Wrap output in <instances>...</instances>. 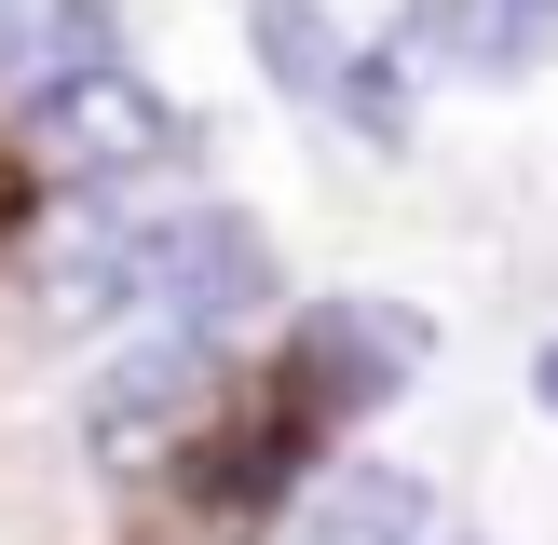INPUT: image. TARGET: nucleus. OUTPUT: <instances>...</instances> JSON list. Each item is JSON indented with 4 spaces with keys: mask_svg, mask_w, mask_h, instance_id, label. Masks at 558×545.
<instances>
[{
    "mask_svg": "<svg viewBox=\"0 0 558 545\" xmlns=\"http://www.w3.org/2000/svg\"><path fill=\"white\" fill-rule=\"evenodd\" d=\"M532 396H545V409H558V341H545V354H532Z\"/></svg>",
    "mask_w": 558,
    "mask_h": 545,
    "instance_id": "obj_7",
    "label": "nucleus"
},
{
    "mask_svg": "<svg viewBox=\"0 0 558 545\" xmlns=\"http://www.w3.org/2000/svg\"><path fill=\"white\" fill-rule=\"evenodd\" d=\"M327 109H341L354 136H381V150H409V55H396V41H341Z\"/></svg>",
    "mask_w": 558,
    "mask_h": 545,
    "instance_id": "obj_6",
    "label": "nucleus"
},
{
    "mask_svg": "<svg viewBox=\"0 0 558 545\" xmlns=\"http://www.w3.org/2000/svg\"><path fill=\"white\" fill-rule=\"evenodd\" d=\"M109 272H123L136 327H205V341H245L272 314V232L245 205H136L109 218Z\"/></svg>",
    "mask_w": 558,
    "mask_h": 545,
    "instance_id": "obj_1",
    "label": "nucleus"
},
{
    "mask_svg": "<svg viewBox=\"0 0 558 545\" xmlns=\"http://www.w3.org/2000/svg\"><path fill=\"white\" fill-rule=\"evenodd\" d=\"M287 382L327 409V423H354V409L409 396V368H423V314L409 300H314V314H287Z\"/></svg>",
    "mask_w": 558,
    "mask_h": 545,
    "instance_id": "obj_4",
    "label": "nucleus"
},
{
    "mask_svg": "<svg viewBox=\"0 0 558 545\" xmlns=\"http://www.w3.org/2000/svg\"><path fill=\"white\" fill-rule=\"evenodd\" d=\"M218 396H232V341H205V327H150L136 354H109L96 396H82V463L123 491L178 477V450L218 423Z\"/></svg>",
    "mask_w": 558,
    "mask_h": 545,
    "instance_id": "obj_2",
    "label": "nucleus"
},
{
    "mask_svg": "<svg viewBox=\"0 0 558 545\" xmlns=\"http://www.w3.org/2000/svg\"><path fill=\"white\" fill-rule=\"evenodd\" d=\"M14 96H27L41 164H54V178H82V191L150 178V164H178V150H191V123L163 109V82L136 69V55H69V69H27Z\"/></svg>",
    "mask_w": 558,
    "mask_h": 545,
    "instance_id": "obj_3",
    "label": "nucleus"
},
{
    "mask_svg": "<svg viewBox=\"0 0 558 545\" xmlns=\"http://www.w3.org/2000/svg\"><path fill=\"white\" fill-rule=\"evenodd\" d=\"M245 41H259V69L287 82L300 109H327V69H341V27H327L314 0H245Z\"/></svg>",
    "mask_w": 558,
    "mask_h": 545,
    "instance_id": "obj_5",
    "label": "nucleus"
},
{
    "mask_svg": "<svg viewBox=\"0 0 558 545\" xmlns=\"http://www.w3.org/2000/svg\"><path fill=\"white\" fill-rule=\"evenodd\" d=\"M423 545H463V532H423Z\"/></svg>",
    "mask_w": 558,
    "mask_h": 545,
    "instance_id": "obj_8",
    "label": "nucleus"
}]
</instances>
